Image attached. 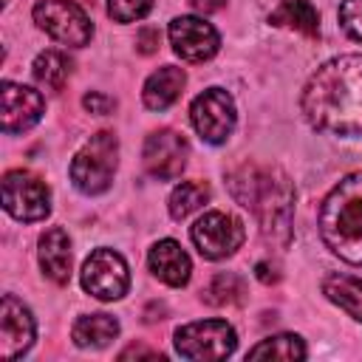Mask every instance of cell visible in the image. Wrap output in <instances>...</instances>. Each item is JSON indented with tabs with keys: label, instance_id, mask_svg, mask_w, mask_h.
<instances>
[{
	"label": "cell",
	"instance_id": "obj_20",
	"mask_svg": "<svg viewBox=\"0 0 362 362\" xmlns=\"http://www.w3.org/2000/svg\"><path fill=\"white\" fill-rule=\"evenodd\" d=\"M71 337L79 348H107L119 337V322L110 314H85L74 322Z\"/></svg>",
	"mask_w": 362,
	"mask_h": 362
},
{
	"label": "cell",
	"instance_id": "obj_4",
	"mask_svg": "<svg viewBox=\"0 0 362 362\" xmlns=\"http://www.w3.org/2000/svg\"><path fill=\"white\" fill-rule=\"evenodd\" d=\"M119 167V141L110 130L93 133L71 161V181L85 195H102Z\"/></svg>",
	"mask_w": 362,
	"mask_h": 362
},
{
	"label": "cell",
	"instance_id": "obj_21",
	"mask_svg": "<svg viewBox=\"0 0 362 362\" xmlns=\"http://www.w3.org/2000/svg\"><path fill=\"white\" fill-rule=\"evenodd\" d=\"M249 359H280V362H294V359H305V342L297 334H274L260 339L255 348H249L246 354Z\"/></svg>",
	"mask_w": 362,
	"mask_h": 362
},
{
	"label": "cell",
	"instance_id": "obj_26",
	"mask_svg": "<svg viewBox=\"0 0 362 362\" xmlns=\"http://www.w3.org/2000/svg\"><path fill=\"white\" fill-rule=\"evenodd\" d=\"M339 25L351 40L362 42V0H342L339 3Z\"/></svg>",
	"mask_w": 362,
	"mask_h": 362
},
{
	"label": "cell",
	"instance_id": "obj_1",
	"mask_svg": "<svg viewBox=\"0 0 362 362\" xmlns=\"http://www.w3.org/2000/svg\"><path fill=\"white\" fill-rule=\"evenodd\" d=\"M303 119L328 136H362V54L322 62L300 93Z\"/></svg>",
	"mask_w": 362,
	"mask_h": 362
},
{
	"label": "cell",
	"instance_id": "obj_19",
	"mask_svg": "<svg viewBox=\"0 0 362 362\" xmlns=\"http://www.w3.org/2000/svg\"><path fill=\"white\" fill-rule=\"evenodd\" d=\"M269 23L277 28H291L305 37L320 34V14L308 0H280L277 8L269 14Z\"/></svg>",
	"mask_w": 362,
	"mask_h": 362
},
{
	"label": "cell",
	"instance_id": "obj_8",
	"mask_svg": "<svg viewBox=\"0 0 362 362\" xmlns=\"http://www.w3.org/2000/svg\"><path fill=\"white\" fill-rule=\"evenodd\" d=\"M79 280L90 297L105 300V303L122 300L130 288V272H127L124 257L113 249H105V246L85 257Z\"/></svg>",
	"mask_w": 362,
	"mask_h": 362
},
{
	"label": "cell",
	"instance_id": "obj_25",
	"mask_svg": "<svg viewBox=\"0 0 362 362\" xmlns=\"http://www.w3.org/2000/svg\"><path fill=\"white\" fill-rule=\"evenodd\" d=\"M153 8V0H107V14L116 23H136L147 17Z\"/></svg>",
	"mask_w": 362,
	"mask_h": 362
},
{
	"label": "cell",
	"instance_id": "obj_3",
	"mask_svg": "<svg viewBox=\"0 0 362 362\" xmlns=\"http://www.w3.org/2000/svg\"><path fill=\"white\" fill-rule=\"evenodd\" d=\"M320 238L345 263L362 266V173L334 184L320 206Z\"/></svg>",
	"mask_w": 362,
	"mask_h": 362
},
{
	"label": "cell",
	"instance_id": "obj_5",
	"mask_svg": "<svg viewBox=\"0 0 362 362\" xmlns=\"http://www.w3.org/2000/svg\"><path fill=\"white\" fill-rule=\"evenodd\" d=\"M173 342L178 356L206 362V359H226L238 345V334L226 320H198L175 328Z\"/></svg>",
	"mask_w": 362,
	"mask_h": 362
},
{
	"label": "cell",
	"instance_id": "obj_12",
	"mask_svg": "<svg viewBox=\"0 0 362 362\" xmlns=\"http://www.w3.org/2000/svg\"><path fill=\"white\" fill-rule=\"evenodd\" d=\"M173 51L187 62H206L221 48V34L204 17H175L167 28Z\"/></svg>",
	"mask_w": 362,
	"mask_h": 362
},
{
	"label": "cell",
	"instance_id": "obj_28",
	"mask_svg": "<svg viewBox=\"0 0 362 362\" xmlns=\"http://www.w3.org/2000/svg\"><path fill=\"white\" fill-rule=\"evenodd\" d=\"M156 45H158V31L156 28H141V34H139V51L141 54H153Z\"/></svg>",
	"mask_w": 362,
	"mask_h": 362
},
{
	"label": "cell",
	"instance_id": "obj_16",
	"mask_svg": "<svg viewBox=\"0 0 362 362\" xmlns=\"http://www.w3.org/2000/svg\"><path fill=\"white\" fill-rule=\"evenodd\" d=\"M40 269L48 280L57 286H65L71 280V238L62 226H51L40 235Z\"/></svg>",
	"mask_w": 362,
	"mask_h": 362
},
{
	"label": "cell",
	"instance_id": "obj_14",
	"mask_svg": "<svg viewBox=\"0 0 362 362\" xmlns=\"http://www.w3.org/2000/svg\"><path fill=\"white\" fill-rule=\"evenodd\" d=\"M0 102H3V133L6 136H14V133H23V130L34 127L45 113L42 93L28 88V85L11 82V79L3 82Z\"/></svg>",
	"mask_w": 362,
	"mask_h": 362
},
{
	"label": "cell",
	"instance_id": "obj_17",
	"mask_svg": "<svg viewBox=\"0 0 362 362\" xmlns=\"http://www.w3.org/2000/svg\"><path fill=\"white\" fill-rule=\"evenodd\" d=\"M187 85V74L184 68H175V65H164L158 68L156 74L147 76L144 88H141V99L150 110H167L170 105L178 102L181 90Z\"/></svg>",
	"mask_w": 362,
	"mask_h": 362
},
{
	"label": "cell",
	"instance_id": "obj_30",
	"mask_svg": "<svg viewBox=\"0 0 362 362\" xmlns=\"http://www.w3.org/2000/svg\"><path fill=\"white\" fill-rule=\"evenodd\" d=\"M127 356H158L156 351H147V348H127V351H122V359H127Z\"/></svg>",
	"mask_w": 362,
	"mask_h": 362
},
{
	"label": "cell",
	"instance_id": "obj_15",
	"mask_svg": "<svg viewBox=\"0 0 362 362\" xmlns=\"http://www.w3.org/2000/svg\"><path fill=\"white\" fill-rule=\"evenodd\" d=\"M147 266H150V272H153L161 283H167V286H173V288L187 286V283H189V274H192V260H189V255H187V252L181 249V243L173 240V238H164V240H158V243L150 246V252H147Z\"/></svg>",
	"mask_w": 362,
	"mask_h": 362
},
{
	"label": "cell",
	"instance_id": "obj_9",
	"mask_svg": "<svg viewBox=\"0 0 362 362\" xmlns=\"http://www.w3.org/2000/svg\"><path fill=\"white\" fill-rule=\"evenodd\" d=\"M189 122L195 133L209 144H223L238 122L235 99L223 88H206L189 105Z\"/></svg>",
	"mask_w": 362,
	"mask_h": 362
},
{
	"label": "cell",
	"instance_id": "obj_24",
	"mask_svg": "<svg viewBox=\"0 0 362 362\" xmlns=\"http://www.w3.org/2000/svg\"><path fill=\"white\" fill-rule=\"evenodd\" d=\"M243 294H246V286L238 274H215L201 291L204 303L209 305H235L243 300Z\"/></svg>",
	"mask_w": 362,
	"mask_h": 362
},
{
	"label": "cell",
	"instance_id": "obj_27",
	"mask_svg": "<svg viewBox=\"0 0 362 362\" xmlns=\"http://www.w3.org/2000/svg\"><path fill=\"white\" fill-rule=\"evenodd\" d=\"M82 105H85V110H90V113H96V116H107V113L116 107V99H110V96H105V93H99V90H90V93H85Z\"/></svg>",
	"mask_w": 362,
	"mask_h": 362
},
{
	"label": "cell",
	"instance_id": "obj_13",
	"mask_svg": "<svg viewBox=\"0 0 362 362\" xmlns=\"http://www.w3.org/2000/svg\"><path fill=\"white\" fill-rule=\"evenodd\" d=\"M37 337V322L14 294H6L0 303V356L6 362L20 359Z\"/></svg>",
	"mask_w": 362,
	"mask_h": 362
},
{
	"label": "cell",
	"instance_id": "obj_23",
	"mask_svg": "<svg viewBox=\"0 0 362 362\" xmlns=\"http://www.w3.org/2000/svg\"><path fill=\"white\" fill-rule=\"evenodd\" d=\"M209 201V184L204 181H181L173 192H170V201H167V209L175 221H184L189 218L192 212H198L204 204Z\"/></svg>",
	"mask_w": 362,
	"mask_h": 362
},
{
	"label": "cell",
	"instance_id": "obj_18",
	"mask_svg": "<svg viewBox=\"0 0 362 362\" xmlns=\"http://www.w3.org/2000/svg\"><path fill=\"white\" fill-rule=\"evenodd\" d=\"M322 294L337 308H342L351 320L362 322V277L331 272V274L322 277Z\"/></svg>",
	"mask_w": 362,
	"mask_h": 362
},
{
	"label": "cell",
	"instance_id": "obj_2",
	"mask_svg": "<svg viewBox=\"0 0 362 362\" xmlns=\"http://www.w3.org/2000/svg\"><path fill=\"white\" fill-rule=\"evenodd\" d=\"M226 187L240 206L255 212L269 243H274L277 249H286L291 243L294 187L280 167L240 164L226 175Z\"/></svg>",
	"mask_w": 362,
	"mask_h": 362
},
{
	"label": "cell",
	"instance_id": "obj_7",
	"mask_svg": "<svg viewBox=\"0 0 362 362\" xmlns=\"http://www.w3.org/2000/svg\"><path fill=\"white\" fill-rule=\"evenodd\" d=\"M3 209L14 221H42L51 212V192L40 175L28 170H8L3 175Z\"/></svg>",
	"mask_w": 362,
	"mask_h": 362
},
{
	"label": "cell",
	"instance_id": "obj_11",
	"mask_svg": "<svg viewBox=\"0 0 362 362\" xmlns=\"http://www.w3.org/2000/svg\"><path fill=\"white\" fill-rule=\"evenodd\" d=\"M187 156H189V144L181 133L164 127V130H153L144 139V150H141V161L147 175L158 178V181H173L184 173L187 167Z\"/></svg>",
	"mask_w": 362,
	"mask_h": 362
},
{
	"label": "cell",
	"instance_id": "obj_29",
	"mask_svg": "<svg viewBox=\"0 0 362 362\" xmlns=\"http://www.w3.org/2000/svg\"><path fill=\"white\" fill-rule=\"evenodd\" d=\"M226 0H189V6L201 14H212V11H221Z\"/></svg>",
	"mask_w": 362,
	"mask_h": 362
},
{
	"label": "cell",
	"instance_id": "obj_22",
	"mask_svg": "<svg viewBox=\"0 0 362 362\" xmlns=\"http://www.w3.org/2000/svg\"><path fill=\"white\" fill-rule=\"evenodd\" d=\"M71 59L62 51H42L34 59V79L45 88V90H62V85L71 76Z\"/></svg>",
	"mask_w": 362,
	"mask_h": 362
},
{
	"label": "cell",
	"instance_id": "obj_6",
	"mask_svg": "<svg viewBox=\"0 0 362 362\" xmlns=\"http://www.w3.org/2000/svg\"><path fill=\"white\" fill-rule=\"evenodd\" d=\"M31 17H34L37 28H42L48 37H54L57 42L71 45V48H82L93 37L90 17L74 0H40L31 8Z\"/></svg>",
	"mask_w": 362,
	"mask_h": 362
},
{
	"label": "cell",
	"instance_id": "obj_10",
	"mask_svg": "<svg viewBox=\"0 0 362 362\" xmlns=\"http://www.w3.org/2000/svg\"><path fill=\"white\" fill-rule=\"evenodd\" d=\"M189 238H192L195 249L201 252V257L223 260V257H229V255H235L240 249V243L246 238V229L235 215L212 209V212H204L192 223Z\"/></svg>",
	"mask_w": 362,
	"mask_h": 362
}]
</instances>
